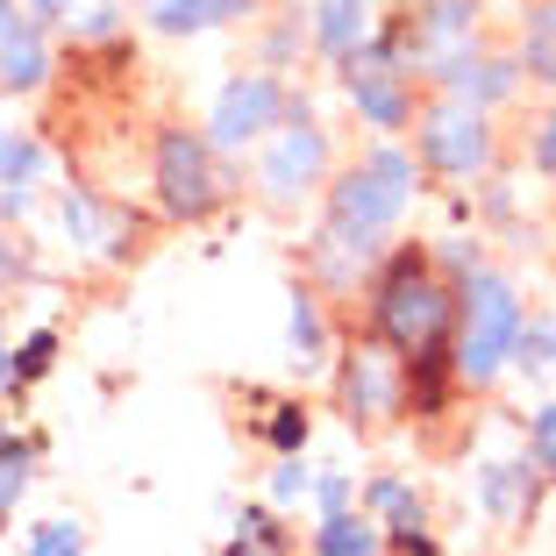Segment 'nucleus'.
Listing matches in <instances>:
<instances>
[{
  "label": "nucleus",
  "mask_w": 556,
  "mask_h": 556,
  "mask_svg": "<svg viewBox=\"0 0 556 556\" xmlns=\"http://www.w3.org/2000/svg\"><path fill=\"white\" fill-rule=\"evenodd\" d=\"M457 321V278H442L428 243H386L371 286H364V336L393 350V357H428L450 350Z\"/></svg>",
  "instance_id": "nucleus-1"
},
{
  "label": "nucleus",
  "mask_w": 556,
  "mask_h": 556,
  "mask_svg": "<svg viewBox=\"0 0 556 556\" xmlns=\"http://www.w3.org/2000/svg\"><path fill=\"white\" fill-rule=\"evenodd\" d=\"M521 286L500 264H478L457 278V321H450V371L457 393H492L514 364V336H521Z\"/></svg>",
  "instance_id": "nucleus-2"
},
{
  "label": "nucleus",
  "mask_w": 556,
  "mask_h": 556,
  "mask_svg": "<svg viewBox=\"0 0 556 556\" xmlns=\"http://www.w3.org/2000/svg\"><path fill=\"white\" fill-rule=\"evenodd\" d=\"M150 200H157L164 222L200 229V222H214V214H229L236 200H243V172H236L200 129L164 122V129L150 136Z\"/></svg>",
  "instance_id": "nucleus-3"
},
{
  "label": "nucleus",
  "mask_w": 556,
  "mask_h": 556,
  "mask_svg": "<svg viewBox=\"0 0 556 556\" xmlns=\"http://www.w3.org/2000/svg\"><path fill=\"white\" fill-rule=\"evenodd\" d=\"M414 186H421V164L414 150H400L393 136H378L364 157L336 164L321 186V222L336 229H364V236H393L414 207Z\"/></svg>",
  "instance_id": "nucleus-4"
},
{
  "label": "nucleus",
  "mask_w": 556,
  "mask_h": 556,
  "mask_svg": "<svg viewBox=\"0 0 556 556\" xmlns=\"http://www.w3.org/2000/svg\"><path fill=\"white\" fill-rule=\"evenodd\" d=\"M328 172H336V136L314 122V100L293 86L286 100V122L257 143V172H250V193L264 200L271 214H293L307 200H321Z\"/></svg>",
  "instance_id": "nucleus-5"
},
{
  "label": "nucleus",
  "mask_w": 556,
  "mask_h": 556,
  "mask_svg": "<svg viewBox=\"0 0 556 556\" xmlns=\"http://www.w3.org/2000/svg\"><path fill=\"white\" fill-rule=\"evenodd\" d=\"M414 136V164L428 179H485L500 164V129H492V108H471L457 93H428L407 122Z\"/></svg>",
  "instance_id": "nucleus-6"
},
{
  "label": "nucleus",
  "mask_w": 556,
  "mask_h": 556,
  "mask_svg": "<svg viewBox=\"0 0 556 556\" xmlns=\"http://www.w3.org/2000/svg\"><path fill=\"white\" fill-rule=\"evenodd\" d=\"M386 36H393L400 65L414 72V86H442L478 43H485V8H478V0H407V8L386 22Z\"/></svg>",
  "instance_id": "nucleus-7"
},
{
  "label": "nucleus",
  "mask_w": 556,
  "mask_h": 556,
  "mask_svg": "<svg viewBox=\"0 0 556 556\" xmlns=\"http://www.w3.org/2000/svg\"><path fill=\"white\" fill-rule=\"evenodd\" d=\"M336 86H343V100L357 108V122L371 136H407L414 108H421V86H414V72L400 65L386 22H378L350 58H336Z\"/></svg>",
  "instance_id": "nucleus-8"
},
{
  "label": "nucleus",
  "mask_w": 556,
  "mask_h": 556,
  "mask_svg": "<svg viewBox=\"0 0 556 556\" xmlns=\"http://www.w3.org/2000/svg\"><path fill=\"white\" fill-rule=\"evenodd\" d=\"M328 386H336V407L357 435H378V428L400 421V357L378 336H357L350 350L328 357Z\"/></svg>",
  "instance_id": "nucleus-9"
},
{
  "label": "nucleus",
  "mask_w": 556,
  "mask_h": 556,
  "mask_svg": "<svg viewBox=\"0 0 556 556\" xmlns=\"http://www.w3.org/2000/svg\"><path fill=\"white\" fill-rule=\"evenodd\" d=\"M286 100H293V86H286V72H236L222 93H214V108H207V143L222 150V157H243V150H257L264 136L286 122Z\"/></svg>",
  "instance_id": "nucleus-10"
},
{
  "label": "nucleus",
  "mask_w": 556,
  "mask_h": 556,
  "mask_svg": "<svg viewBox=\"0 0 556 556\" xmlns=\"http://www.w3.org/2000/svg\"><path fill=\"white\" fill-rule=\"evenodd\" d=\"M58 229L79 257H108V264H129L136 257V214L122 200L93 193V186H58Z\"/></svg>",
  "instance_id": "nucleus-11"
},
{
  "label": "nucleus",
  "mask_w": 556,
  "mask_h": 556,
  "mask_svg": "<svg viewBox=\"0 0 556 556\" xmlns=\"http://www.w3.org/2000/svg\"><path fill=\"white\" fill-rule=\"evenodd\" d=\"M386 243H393V236H364V229H336V222H321V229L307 236V286L321 300H357L364 286H371Z\"/></svg>",
  "instance_id": "nucleus-12"
},
{
  "label": "nucleus",
  "mask_w": 556,
  "mask_h": 556,
  "mask_svg": "<svg viewBox=\"0 0 556 556\" xmlns=\"http://www.w3.org/2000/svg\"><path fill=\"white\" fill-rule=\"evenodd\" d=\"M542 492H549V478H542L528 457H500V464L478 471V507H485L492 521L528 528V521H535V507H542Z\"/></svg>",
  "instance_id": "nucleus-13"
},
{
  "label": "nucleus",
  "mask_w": 556,
  "mask_h": 556,
  "mask_svg": "<svg viewBox=\"0 0 556 556\" xmlns=\"http://www.w3.org/2000/svg\"><path fill=\"white\" fill-rule=\"evenodd\" d=\"M50 79H58V50H50L43 22H22V29L0 36V93L8 100H36Z\"/></svg>",
  "instance_id": "nucleus-14"
},
{
  "label": "nucleus",
  "mask_w": 556,
  "mask_h": 556,
  "mask_svg": "<svg viewBox=\"0 0 556 556\" xmlns=\"http://www.w3.org/2000/svg\"><path fill=\"white\" fill-rule=\"evenodd\" d=\"M328 357H336L328 300L314 293V286H293V293H286V364L307 378V371H328Z\"/></svg>",
  "instance_id": "nucleus-15"
},
{
  "label": "nucleus",
  "mask_w": 556,
  "mask_h": 556,
  "mask_svg": "<svg viewBox=\"0 0 556 556\" xmlns=\"http://www.w3.org/2000/svg\"><path fill=\"white\" fill-rule=\"evenodd\" d=\"M521 86L528 79H521V58H514V50H485V43H478L471 58L435 86V93H457V100H471V108H507Z\"/></svg>",
  "instance_id": "nucleus-16"
},
{
  "label": "nucleus",
  "mask_w": 556,
  "mask_h": 556,
  "mask_svg": "<svg viewBox=\"0 0 556 556\" xmlns=\"http://www.w3.org/2000/svg\"><path fill=\"white\" fill-rule=\"evenodd\" d=\"M150 36H214L229 22L257 15V0H136Z\"/></svg>",
  "instance_id": "nucleus-17"
},
{
  "label": "nucleus",
  "mask_w": 556,
  "mask_h": 556,
  "mask_svg": "<svg viewBox=\"0 0 556 556\" xmlns=\"http://www.w3.org/2000/svg\"><path fill=\"white\" fill-rule=\"evenodd\" d=\"M371 29H378L371 0H314V8H307V50H314V58H328V65L350 58Z\"/></svg>",
  "instance_id": "nucleus-18"
},
{
  "label": "nucleus",
  "mask_w": 556,
  "mask_h": 556,
  "mask_svg": "<svg viewBox=\"0 0 556 556\" xmlns=\"http://www.w3.org/2000/svg\"><path fill=\"white\" fill-rule=\"evenodd\" d=\"M307 556H386V535L364 507H343V514H321L307 535Z\"/></svg>",
  "instance_id": "nucleus-19"
},
{
  "label": "nucleus",
  "mask_w": 556,
  "mask_h": 556,
  "mask_svg": "<svg viewBox=\"0 0 556 556\" xmlns=\"http://www.w3.org/2000/svg\"><path fill=\"white\" fill-rule=\"evenodd\" d=\"M514 58H521V79L556 86V0H528V15H521V43H514Z\"/></svg>",
  "instance_id": "nucleus-20"
},
{
  "label": "nucleus",
  "mask_w": 556,
  "mask_h": 556,
  "mask_svg": "<svg viewBox=\"0 0 556 556\" xmlns=\"http://www.w3.org/2000/svg\"><path fill=\"white\" fill-rule=\"evenodd\" d=\"M507 371H521L528 386H556V314H521Z\"/></svg>",
  "instance_id": "nucleus-21"
},
{
  "label": "nucleus",
  "mask_w": 556,
  "mask_h": 556,
  "mask_svg": "<svg viewBox=\"0 0 556 556\" xmlns=\"http://www.w3.org/2000/svg\"><path fill=\"white\" fill-rule=\"evenodd\" d=\"M222 556H293V528L278 521V507H243V521L229 528Z\"/></svg>",
  "instance_id": "nucleus-22"
},
{
  "label": "nucleus",
  "mask_w": 556,
  "mask_h": 556,
  "mask_svg": "<svg viewBox=\"0 0 556 556\" xmlns=\"http://www.w3.org/2000/svg\"><path fill=\"white\" fill-rule=\"evenodd\" d=\"M43 457V435H0V528L29 492V464Z\"/></svg>",
  "instance_id": "nucleus-23"
},
{
  "label": "nucleus",
  "mask_w": 556,
  "mask_h": 556,
  "mask_svg": "<svg viewBox=\"0 0 556 556\" xmlns=\"http://www.w3.org/2000/svg\"><path fill=\"white\" fill-rule=\"evenodd\" d=\"M43 164H50L43 136L8 129V122H0V186H36V179H43Z\"/></svg>",
  "instance_id": "nucleus-24"
},
{
  "label": "nucleus",
  "mask_w": 556,
  "mask_h": 556,
  "mask_svg": "<svg viewBox=\"0 0 556 556\" xmlns=\"http://www.w3.org/2000/svg\"><path fill=\"white\" fill-rule=\"evenodd\" d=\"M307 435H314L307 400H271V414H264V442H271V457H307Z\"/></svg>",
  "instance_id": "nucleus-25"
},
{
  "label": "nucleus",
  "mask_w": 556,
  "mask_h": 556,
  "mask_svg": "<svg viewBox=\"0 0 556 556\" xmlns=\"http://www.w3.org/2000/svg\"><path fill=\"white\" fill-rule=\"evenodd\" d=\"M8 350H15V393H29V386L50 378V364H58V328H29V336L8 343Z\"/></svg>",
  "instance_id": "nucleus-26"
},
{
  "label": "nucleus",
  "mask_w": 556,
  "mask_h": 556,
  "mask_svg": "<svg viewBox=\"0 0 556 556\" xmlns=\"http://www.w3.org/2000/svg\"><path fill=\"white\" fill-rule=\"evenodd\" d=\"M65 29H72V43H93L100 50V43H115V36H122V8H115V0H79Z\"/></svg>",
  "instance_id": "nucleus-27"
},
{
  "label": "nucleus",
  "mask_w": 556,
  "mask_h": 556,
  "mask_svg": "<svg viewBox=\"0 0 556 556\" xmlns=\"http://www.w3.org/2000/svg\"><path fill=\"white\" fill-rule=\"evenodd\" d=\"M307 485H314V464L307 457H278L271 464V485H264V507H300V500H307Z\"/></svg>",
  "instance_id": "nucleus-28"
},
{
  "label": "nucleus",
  "mask_w": 556,
  "mask_h": 556,
  "mask_svg": "<svg viewBox=\"0 0 556 556\" xmlns=\"http://www.w3.org/2000/svg\"><path fill=\"white\" fill-rule=\"evenodd\" d=\"M22 556H86V521H65V514L58 521H36Z\"/></svg>",
  "instance_id": "nucleus-29"
},
{
  "label": "nucleus",
  "mask_w": 556,
  "mask_h": 556,
  "mask_svg": "<svg viewBox=\"0 0 556 556\" xmlns=\"http://www.w3.org/2000/svg\"><path fill=\"white\" fill-rule=\"evenodd\" d=\"M300 50H307V15H278L271 29H264V65L271 72L300 65Z\"/></svg>",
  "instance_id": "nucleus-30"
},
{
  "label": "nucleus",
  "mask_w": 556,
  "mask_h": 556,
  "mask_svg": "<svg viewBox=\"0 0 556 556\" xmlns=\"http://www.w3.org/2000/svg\"><path fill=\"white\" fill-rule=\"evenodd\" d=\"M528 464L556 485V400H542V407L528 414Z\"/></svg>",
  "instance_id": "nucleus-31"
},
{
  "label": "nucleus",
  "mask_w": 556,
  "mask_h": 556,
  "mask_svg": "<svg viewBox=\"0 0 556 556\" xmlns=\"http://www.w3.org/2000/svg\"><path fill=\"white\" fill-rule=\"evenodd\" d=\"M29 278H36V250L22 243L8 222H0V300L15 293V286H29Z\"/></svg>",
  "instance_id": "nucleus-32"
},
{
  "label": "nucleus",
  "mask_w": 556,
  "mask_h": 556,
  "mask_svg": "<svg viewBox=\"0 0 556 556\" xmlns=\"http://www.w3.org/2000/svg\"><path fill=\"white\" fill-rule=\"evenodd\" d=\"M428 257H435L442 278H464V271L485 264V243H478V236H442V243H428Z\"/></svg>",
  "instance_id": "nucleus-33"
},
{
  "label": "nucleus",
  "mask_w": 556,
  "mask_h": 556,
  "mask_svg": "<svg viewBox=\"0 0 556 556\" xmlns=\"http://www.w3.org/2000/svg\"><path fill=\"white\" fill-rule=\"evenodd\" d=\"M407 478H400V471H378V478H364V492H357V507L364 514H371V521H386V514H393L400 507V500H407Z\"/></svg>",
  "instance_id": "nucleus-34"
},
{
  "label": "nucleus",
  "mask_w": 556,
  "mask_h": 556,
  "mask_svg": "<svg viewBox=\"0 0 556 556\" xmlns=\"http://www.w3.org/2000/svg\"><path fill=\"white\" fill-rule=\"evenodd\" d=\"M307 500H314V514H343V507H357V478L350 471H314Z\"/></svg>",
  "instance_id": "nucleus-35"
},
{
  "label": "nucleus",
  "mask_w": 556,
  "mask_h": 556,
  "mask_svg": "<svg viewBox=\"0 0 556 556\" xmlns=\"http://www.w3.org/2000/svg\"><path fill=\"white\" fill-rule=\"evenodd\" d=\"M528 164H535V179H556V108L528 129Z\"/></svg>",
  "instance_id": "nucleus-36"
},
{
  "label": "nucleus",
  "mask_w": 556,
  "mask_h": 556,
  "mask_svg": "<svg viewBox=\"0 0 556 556\" xmlns=\"http://www.w3.org/2000/svg\"><path fill=\"white\" fill-rule=\"evenodd\" d=\"M36 200H43L36 186H0V222H8V229H22V222L36 214Z\"/></svg>",
  "instance_id": "nucleus-37"
},
{
  "label": "nucleus",
  "mask_w": 556,
  "mask_h": 556,
  "mask_svg": "<svg viewBox=\"0 0 556 556\" xmlns=\"http://www.w3.org/2000/svg\"><path fill=\"white\" fill-rule=\"evenodd\" d=\"M22 8H29V22H43V29H65L79 0H22Z\"/></svg>",
  "instance_id": "nucleus-38"
},
{
  "label": "nucleus",
  "mask_w": 556,
  "mask_h": 556,
  "mask_svg": "<svg viewBox=\"0 0 556 556\" xmlns=\"http://www.w3.org/2000/svg\"><path fill=\"white\" fill-rule=\"evenodd\" d=\"M0 400H15V350H8V336H0Z\"/></svg>",
  "instance_id": "nucleus-39"
},
{
  "label": "nucleus",
  "mask_w": 556,
  "mask_h": 556,
  "mask_svg": "<svg viewBox=\"0 0 556 556\" xmlns=\"http://www.w3.org/2000/svg\"><path fill=\"white\" fill-rule=\"evenodd\" d=\"M22 22H29V8H22V0H0V36L22 29Z\"/></svg>",
  "instance_id": "nucleus-40"
}]
</instances>
